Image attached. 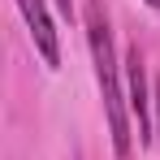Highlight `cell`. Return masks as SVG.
<instances>
[{
    "label": "cell",
    "instance_id": "5",
    "mask_svg": "<svg viewBox=\"0 0 160 160\" xmlns=\"http://www.w3.org/2000/svg\"><path fill=\"white\" fill-rule=\"evenodd\" d=\"M156 112H160V78H156Z\"/></svg>",
    "mask_w": 160,
    "mask_h": 160
},
{
    "label": "cell",
    "instance_id": "1",
    "mask_svg": "<svg viewBox=\"0 0 160 160\" xmlns=\"http://www.w3.org/2000/svg\"><path fill=\"white\" fill-rule=\"evenodd\" d=\"M87 39H91V56H95V78L104 91V112H108V130H112V152L117 160L130 156V121H126V104H121V87H117V61H112V35H108L104 4L91 0L87 4Z\"/></svg>",
    "mask_w": 160,
    "mask_h": 160
},
{
    "label": "cell",
    "instance_id": "4",
    "mask_svg": "<svg viewBox=\"0 0 160 160\" xmlns=\"http://www.w3.org/2000/svg\"><path fill=\"white\" fill-rule=\"evenodd\" d=\"M56 4H61V9H65V13H69V9H74V0H56Z\"/></svg>",
    "mask_w": 160,
    "mask_h": 160
},
{
    "label": "cell",
    "instance_id": "6",
    "mask_svg": "<svg viewBox=\"0 0 160 160\" xmlns=\"http://www.w3.org/2000/svg\"><path fill=\"white\" fill-rule=\"evenodd\" d=\"M147 4H156V9H160V0H147Z\"/></svg>",
    "mask_w": 160,
    "mask_h": 160
},
{
    "label": "cell",
    "instance_id": "2",
    "mask_svg": "<svg viewBox=\"0 0 160 160\" xmlns=\"http://www.w3.org/2000/svg\"><path fill=\"white\" fill-rule=\"evenodd\" d=\"M18 9H22L30 35H35L39 56L56 69V65H61V39H56V26H52V18H48V9H43V0H18Z\"/></svg>",
    "mask_w": 160,
    "mask_h": 160
},
{
    "label": "cell",
    "instance_id": "3",
    "mask_svg": "<svg viewBox=\"0 0 160 160\" xmlns=\"http://www.w3.org/2000/svg\"><path fill=\"white\" fill-rule=\"evenodd\" d=\"M126 74H130V112L138 117V138H152V126H147V78H143V56H138V48H130L126 52Z\"/></svg>",
    "mask_w": 160,
    "mask_h": 160
}]
</instances>
